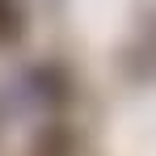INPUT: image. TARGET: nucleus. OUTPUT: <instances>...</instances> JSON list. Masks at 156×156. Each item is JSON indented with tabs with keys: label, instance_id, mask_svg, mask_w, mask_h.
<instances>
[{
	"label": "nucleus",
	"instance_id": "nucleus-1",
	"mask_svg": "<svg viewBox=\"0 0 156 156\" xmlns=\"http://www.w3.org/2000/svg\"><path fill=\"white\" fill-rule=\"evenodd\" d=\"M21 34V9L17 0H0V42H13Z\"/></svg>",
	"mask_w": 156,
	"mask_h": 156
}]
</instances>
